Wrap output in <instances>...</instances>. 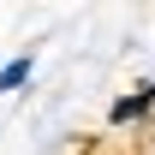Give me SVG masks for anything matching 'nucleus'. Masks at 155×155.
Instances as JSON below:
<instances>
[{"mask_svg": "<svg viewBox=\"0 0 155 155\" xmlns=\"http://www.w3.org/2000/svg\"><path fill=\"white\" fill-rule=\"evenodd\" d=\"M107 125H114V131H143V125H155V72L137 78L131 90H119V96L107 101Z\"/></svg>", "mask_w": 155, "mask_h": 155, "instance_id": "f257e3e1", "label": "nucleus"}, {"mask_svg": "<svg viewBox=\"0 0 155 155\" xmlns=\"http://www.w3.org/2000/svg\"><path fill=\"white\" fill-rule=\"evenodd\" d=\"M30 78H36V54L24 48V54H12L6 66H0V96H18V90L30 84Z\"/></svg>", "mask_w": 155, "mask_h": 155, "instance_id": "f03ea898", "label": "nucleus"}]
</instances>
